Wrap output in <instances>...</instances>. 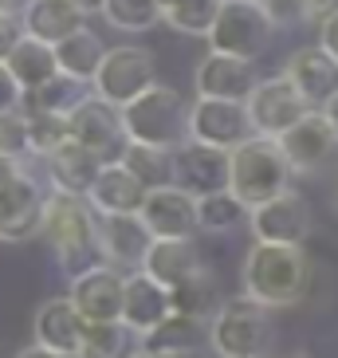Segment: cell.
I'll return each instance as SVG.
<instances>
[{"mask_svg": "<svg viewBox=\"0 0 338 358\" xmlns=\"http://www.w3.org/2000/svg\"><path fill=\"white\" fill-rule=\"evenodd\" d=\"M248 229H252V241L264 244H307L315 232V213L303 193L287 189L264 205H256L248 213Z\"/></svg>", "mask_w": 338, "mask_h": 358, "instance_id": "cell-10", "label": "cell"}, {"mask_svg": "<svg viewBox=\"0 0 338 358\" xmlns=\"http://www.w3.org/2000/svg\"><path fill=\"white\" fill-rule=\"evenodd\" d=\"M173 315V299H169V287H161L158 280H149L142 268L126 272V284H122V323L138 335H146L161 319Z\"/></svg>", "mask_w": 338, "mask_h": 358, "instance_id": "cell-22", "label": "cell"}, {"mask_svg": "<svg viewBox=\"0 0 338 358\" xmlns=\"http://www.w3.org/2000/svg\"><path fill=\"white\" fill-rule=\"evenodd\" d=\"M275 20L267 16V8L260 0H224L216 12V24L209 40V52L240 55V59H260L275 40Z\"/></svg>", "mask_w": 338, "mask_h": 358, "instance_id": "cell-6", "label": "cell"}, {"mask_svg": "<svg viewBox=\"0 0 338 358\" xmlns=\"http://www.w3.org/2000/svg\"><path fill=\"white\" fill-rule=\"evenodd\" d=\"M279 146H284L295 178H315L338 154V138H335V130H330L323 110H307L295 127L279 134Z\"/></svg>", "mask_w": 338, "mask_h": 358, "instance_id": "cell-15", "label": "cell"}, {"mask_svg": "<svg viewBox=\"0 0 338 358\" xmlns=\"http://www.w3.org/2000/svg\"><path fill=\"white\" fill-rule=\"evenodd\" d=\"M158 83V59L146 43H118V48H106L103 64H98L95 79H91V91L98 99L115 106L134 103L142 91Z\"/></svg>", "mask_w": 338, "mask_h": 358, "instance_id": "cell-7", "label": "cell"}, {"mask_svg": "<svg viewBox=\"0 0 338 358\" xmlns=\"http://www.w3.org/2000/svg\"><path fill=\"white\" fill-rule=\"evenodd\" d=\"M67 130H71V138L79 142V146H87L103 162L122 158V146H126L122 106L98 99L95 91H87V95L67 110Z\"/></svg>", "mask_w": 338, "mask_h": 358, "instance_id": "cell-8", "label": "cell"}, {"mask_svg": "<svg viewBox=\"0 0 338 358\" xmlns=\"http://www.w3.org/2000/svg\"><path fill=\"white\" fill-rule=\"evenodd\" d=\"M4 64H8V71L16 75V83H20L24 91H36V87L52 83L55 75H59L55 43H43V40H36V36H24V40L12 48V55Z\"/></svg>", "mask_w": 338, "mask_h": 358, "instance_id": "cell-27", "label": "cell"}, {"mask_svg": "<svg viewBox=\"0 0 338 358\" xmlns=\"http://www.w3.org/2000/svg\"><path fill=\"white\" fill-rule=\"evenodd\" d=\"M24 166H28V162H16V158H8V154H0V185H4V181H12Z\"/></svg>", "mask_w": 338, "mask_h": 358, "instance_id": "cell-41", "label": "cell"}, {"mask_svg": "<svg viewBox=\"0 0 338 358\" xmlns=\"http://www.w3.org/2000/svg\"><path fill=\"white\" fill-rule=\"evenodd\" d=\"M173 185L193 197L228 189V150L205 146V142H181L173 150Z\"/></svg>", "mask_w": 338, "mask_h": 358, "instance_id": "cell-17", "label": "cell"}, {"mask_svg": "<svg viewBox=\"0 0 338 358\" xmlns=\"http://www.w3.org/2000/svg\"><path fill=\"white\" fill-rule=\"evenodd\" d=\"M318 48L338 59V8L327 12V16L318 20Z\"/></svg>", "mask_w": 338, "mask_h": 358, "instance_id": "cell-40", "label": "cell"}, {"mask_svg": "<svg viewBox=\"0 0 338 358\" xmlns=\"http://www.w3.org/2000/svg\"><path fill=\"white\" fill-rule=\"evenodd\" d=\"M28 115V110H24ZM71 130H67V115H28V146H32V158H47L59 142H67Z\"/></svg>", "mask_w": 338, "mask_h": 358, "instance_id": "cell-36", "label": "cell"}, {"mask_svg": "<svg viewBox=\"0 0 338 358\" xmlns=\"http://www.w3.org/2000/svg\"><path fill=\"white\" fill-rule=\"evenodd\" d=\"M106 55V43L98 40V32H91V24L87 28H79V32H71L67 40L55 43V59H59V71L71 75V79H79V83H91L98 71V64H103Z\"/></svg>", "mask_w": 338, "mask_h": 358, "instance_id": "cell-29", "label": "cell"}, {"mask_svg": "<svg viewBox=\"0 0 338 358\" xmlns=\"http://www.w3.org/2000/svg\"><path fill=\"white\" fill-rule=\"evenodd\" d=\"M98 166H103V158H98V154H91L87 146H79L75 138L59 142V146L43 158L47 185H52V189H59V193H75V197H87V189H91V181H95Z\"/></svg>", "mask_w": 338, "mask_h": 358, "instance_id": "cell-23", "label": "cell"}, {"mask_svg": "<svg viewBox=\"0 0 338 358\" xmlns=\"http://www.w3.org/2000/svg\"><path fill=\"white\" fill-rule=\"evenodd\" d=\"M0 154H8V158H16V162L32 158V146H28V115H24V106L0 115Z\"/></svg>", "mask_w": 338, "mask_h": 358, "instance_id": "cell-37", "label": "cell"}, {"mask_svg": "<svg viewBox=\"0 0 338 358\" xmlns=\"http://www.w3.org/2000/svg\"><path fill=\"white\" fill-rule=\"evenodd\" d=\"M122 284H126V272H118L106 260H95L71 275L67 295L87 323H110V319H122Z\"/></svg>", "mask_w": 338, "mask_h": 358, "instance_id": "cell-13", "label": "cell"}, {"mask_svg": "<svg viewBox=\"0 0 338 358\" xmlns=\"http://www.w3.org/2000/svg\"><path fill=\"white\" fill-rule=\"evenodd\" d=\"M95 241H98V260L115 264L118 272H138L146 260L154 232L138 213H98L95 221Z\"/></svg>", "mask_w": 338, "mask_h": 358, "instance_id": "cell-14", "label": "cell"}, {"mask_svg": "<svg viewBox=\"0 0 338 358\" xmlns=\"http://www.w3.org/2000/svg\"><path fill=\"white\" fill-rule=\"evenodd\" d=\"M87 91H91V83H79V79L59 71L52 83L36 87V91H24V110L28 115H67Z\"/></svg>", "mask_w": 338, "mask_h": 358, "instance_id": "cell-33", "label": "cell"}, {"mask_svg": "<svg viewBox=\"0 0 338 358\" xmlns=\"http://www.w3.org/2000/svg\"><path fill=\"white\" fill-rule=\"evenodd\" d=\"M307 110H315V106L299 95V87L284 71L260 79L256 91L248 95V115H252L256 134H267V138H279L284 130H291Z\"/></svg>", "mask_w": 338, "mask_h": 358, "instance_id": "cell-11", "label": "cell"}, {"mask_svg": "<svg viewBox=\"0 0 338 358\" xmlns=\"http://www.w3.org/2000/svg\"><path fill=\"white\" fill-rule=\"evenodd\" d=\"M315 280V264L303 244H264L252 241V248L240 260V292L267 311H284L307 299Z\"/></svg>", "mask_w": 338, "mask_h": 358, "instance_id": "cell-1", "label": "cell"}, {"mask_svg": "<svg viewBox=\"0 0 338 358\" xmlns=\"http://www.w3.org/2000/svg\"><path fill=\"white\" fill-rule=\"evenodd\" d=\"M323 115H327V122H330V130H335V138H338V95L330 99L327 106H323Z\"/></svg>", "mask_w": 338, "mask_h": 358, "instance_id": "cell-43", "label": "cell"}, {"mask_svg": "<svg viewBox=\"0 0 338 358\" xmlns=\"http://www.w3.org/2000/svg\"><path fill=\"white\" fill-rule=\"evenodd\" d=\"M169 299H173V311H177V315H193V319H205V323H209L224 303L221 280L209 272V264H205L201 272H193L189 280H181L177 287H169Z\"/></svg>", "mask_w": 338, "mask_h": 358, "instance_id": "cell-28", "label": "cell"}, {"mask_svg": "<svg viewBox=\"0 0 338 358\" xmlns=\"http://www.w3.org/2000/svg\"><path fill=\"white\" fill-rule=\"evenodd\" d=\"M43 185L28 173V166L12 181L0 185V241L4 244H24L40 236L43 229Z\"/></svg>", "mask_w": 338, "mask_h": 358, "instance_id": "cell-12", "label": "cell"}, {"mask_svg": "<svg viewBox=\"0 0 338 358\" xmlns=\"http://www.w3.org/2000/svg\"><path fill=\"white\" fill-rule=\"evenodd\" d=\"M205 343H209V323L193 315H177V311L142 335V350L158 358H193Z\"/></svg>", "mask_w": 338, "mask_h": 358, "instance_id": "cell-26", "label": "cell"}, {"mask_svg": "<svg viewBox=\"0 0 338 358\" xmlns=\"http://www.w3.org/2000/svg\"><path fill=\"white\" fill-rule=\"evenodd\" d=\"M284 75L299 87V95L315 106V110H323V106L338 95V59L327 55L318 43L295 48V52L287 55Z\"/></svg>", "mask_w": 338, "mask_h": 358, "instance_id": "cell-20", "label": "cell"}, {"mask_svg": "<svg viewBox=\"0 0 338 358\" xmlns=\"http://www.w3.org/2000/svg\"><path fill=\"white\" fill-rule=\"evenodd\" d=\"M284 358H311V355H284Z\"/></svg>", "mask_w": 338, "mask_h": 358, "instance_id": "cell-46", "label": "cell"}, {"mask_svg": "<svg viewBox=\"0 0 338 358\" xmlns=\"http://www.w3.org/2000/svg\"><path fill=\"white\" fill-rule=\"evenodd\" d=\"M4 4H12V0H0V8H4Z\"/></svg>", "mask_w": 338, "mask_h": 358, "instance_id": "cell-47", "label": "cell"}, {"mask_svg": "<svg viewBox=\"0 0 338 358\" xmlns=\"http://www.w3.org/2000/svg\"><path fill=\"white\" fill-rule=\"evenodd\" d=\"M83 331H87V319L79 315V307L71 303V295H52V299H43L32 315V343L55 350V355L79 358Z\"/></svg>", "mask_w": 338, "mask_h": 358, "instance_id": "cell-19", "label": "cell"}, {"mask_svg": "<svg viewBox=\"0 0 338 358\" xmlns=\"http://www.w3.org/2000/svg\"><path fill=\"white\" fill-rule=\"evenodd\" d=\"M201 248L193 236H177V241H154L149 244L146 260H142V272L149 280H158L161 287H177L181 280H189L193 272H201Z\"/></svg>", "mask_w": 338, "mask_h": 358, "instance_id": "cell-25", "label": "cell"}, {"mask_svg": "<svg viewBox=\"0 0 338 358\" xmlns=\"http://www.w3.org/2000/svg\"><path fill=\"white\" fill-rule=\"evenodd\" d=\"M138 217L154 232V241H177V236H197V197L181 185H158L149 189Z\"/></svg>", "mask_w": 338, "mask_h": 358, "instance_id": "cell-16", "label": "cell"}, {"mask_svg": "<svg viewBox=\"0 0 338 358\" xmlns=\"http://www.w3.org/2000/svg\"><path fill=\"white\" fill-rule=\"evenodd\" d=\"M98 12L115 32L126 36H142L154 24H161V0H103Z\"/></svg>", "mask_w": 338, "mask_h": 358, "instance_id": "cell-35", "label": "cell"}, {"mask_svg": "<svg viewBox=\"0 0 338 358\" xmlns=\"http://www.w3.org/2000/svg\"><path fill=\"white\" fill-rule=\"evenodd\" d=\"M146 193L149 189L142 185V178L122 158H115V162H103L98 166L95 181L87 189V201H91L95 213H138L142 201H146Z\"/></svg>", "mask_w": 338, "mask_h": 358, "instance_id": "cell-21", "label": "cell"}, {"mask_svg": "<svg viewBox=\"0 0 338 358\" xmlns=\"http://www.w3.org/2000/svg\"><path fill=\"white\" fill-rule=\"evenodd\" d=\"M20 16H24V32L28 36H36L43 43H59L71 32L87 28L91 12L79 8L75 0H24Z\"/></svg>", "mask_w": 338, "mask_h": 358, "instance_id": "cell-24", "label": "cell"}, {"mask_svg": "<svg viewBox=\"0 0 338 358\" xmlns=\"http://www.w3.org/2000/svg\"><path fill=\"white\" fill-rule=\"evenodd\" d=\"M95 221H98V213L91 209L87 197L47 189L40 236L52 244V256L59 260V268H64L67 275L83 272L87 264H95V256H98Z\"/></svg>", "mask_w": 338, "mask_h": 358, "instance_id": "cell-2", "label": "cell"}, {"mask_svg": "<svg viewBox=\"0 0 338 358\" xmlns=\"http://www.w3.org/2000/svg\"><path fill=\"white\" fill-rule=\"evenodd\" d=\"M16 358H67V355H55V350H47V347H40V343H32V347L16 350Z\"/></svg>", "mask_w": 338, "mask_h": 358, "instance_id": "cell-42", "label": "cell"}, {"mask_svg": "<svg viewBox=\"0 0 338 358\" xmlns=\"http://www.w3.org/2000/svg\"><path fill=\"white\" fill-rule=\"evenodd\" d=\"M252 134H256V127H252V115H248V103L209 99V95L193 99V106H189L193 142H205V146H216V150H236Z\"/></svg>", "mask_w": 338, "mask_h": 358, "instance_id": "cell-9", "label": "cell"}, {"mask_svg": "<svg viewBox=\"0 0 338 358\" xmlns=\"http://www.w3.org/2000/svg\"><path fill=\"white\" fill-rule=\"evenodd\" d=\"M260 75H256V59H240V55L209 52L193 71V91L209 99H236L248 103V95L256 91Z\"/></svg>", "mask_w": 338, "mask_h": 358, "instance_id": "cell-18", "label": "cell"}, {"mask_svg": "<svg viewBox=\"0 0 338 358\" xmlns=\"http://www.w3.org/2000/svg\"><path fill=\"white\" fill-rule=\"evenodd\" d=\"M130 358H158V355H149V350H142V347H138V350H134V355H130Z\"/></svg>", "mask_w": 338, "mask_h": 358, "instance_id": "cell-45", "label": "cell"}, {"mask_svg": "<svg viewBox=\"0 0 338 358\" xmlns=\"http://www.w3.org/2000/svg\"><path fill=\"white\" fill-rule=\"evenodd\" d=\"M209 350L216 358H275V323L264 303L248 295L224 299L209 319Z\"/></svg>", "mask_w": 338, "mask_h": 358, "instance_id": "cell-4", "label": "cell"}, {"mask_svg": "<svg viewBox=\"0 0 338 358\" xmlns=\"http://www.w3.org/2000/svg\"><path fill=\"white\" fill-rule=\"evenodd\" d=\"M24 16H20V8H12V4H4L0 8V59H8L12 55V48L24 40Z\"/></svg>", "mask_w": 338, "mask_h": 358, "instance_id": "cell-38", "label": "cell"}, {"mask_svg": "<svg viewBox=\"0 0 338 358\" xmlns=\"http://www.w3.org/2000/svg\"><path fill=\"white\" fill-rule=\"evenodd\" d=\"M291 162H287L279 138L252 134L248 142H240L236 150H228V189L248 205H264V201L279 197L291 189Z\"/></svg>", "mask_w": 338, "mask_h": 358, "instance_id": "cell-3", "label": "cell"}, {"mask_svg": "<svg viewBox=\"0 0 338 358\" xmlns=\"http://www.w3.org/2000/svg\"><path fill=\"white\" fill-rule=\"evenodd\" d=\"M189 106L177 87L154 83L149 91L122 106V127H126V142H146V146H166L177 150L181 142H189Z\"/></svg>", "mask_w": 338, "mask_h": 358, "instance_id": "cell-5", "label": "cell"}, {"mask_svg": "<svg viewBox=\"0 0 338 358\" xmlns=\"http://www.w3.org/2000/svg\"><path fill=\"white\" fill-rule=\"evenodd\" d=\"M224 0H161V24L177 36H209Z\"/></svg>", "mask_w": 338, "mask_h": 358, "instance_id": "cell-32", "label": "cell"}, {"mask_svg": "<svg viewBox=\"0 0 338 358\" xmlns=\"http://www.w3.org/2000/svg\"><path fill=\"white\" fill-rule=\"evenodd\" d=\"M138 347H142V335L130 331L122 319H110V323H87L79 358H130Z\"/></svg>", "mask_w": 338, "mask_h": 358, "instance_id": "cell-31", "label": "cell"}, {"mask_svg": "<svg viewBox=\"0 0 338 358\" xmlns=\"http://www.w3.org/2000/svg\"><path fill=\"white\" fill-rule=\"evenodd\" d=\"M248 205L236 197L233 189H216L197 197V232H209V236H228L240 224H248Z\"/></svg>", "mask_w": 338, "mask_h": 358, "instance_id": "cell-30", "label": "cell"}, {"mask_svg": "<svg viewBox=\"0 0 338 358\" xmlns=\"http://www.w3.org/2000/svg\"><path fill=\"white\" fill-rule=\"evenodd\" d=\"M20 106H24V87L16 83V75L8 71V64L0 59V115L20 110Z\"/></svg>", "mask_w": 338, "mask_h": 358, "instance_id": "cell-39", "label": "cell"}, {"mask_svg": "<svg viewBox=\"0 0 338 358\" xmlns=\"http://www.w3.org/2000/svg\"><path fill=\"white\" fill-rule=\"evenodd\" d=\"M75 4H79V8H87V12H98V8H103V0H75Z\"/></svg>", "mask_w": 338, "mask_h": 358, "instance_id": "cell-44", "label": "cell"}, {"mask_svg": "<svg viewBox=\"0 0 338 358\" xmlns=\"http://www.w3.org/2000/svg\"><path fill=\"white\" fill-rule=\"evenodd\" d=\"M122 162L134 169L146 189L158 185H173V150L166 146H146V142H126L122 146Z\"/></svg>", "mask_w": 338, "mask_h": 358, "instance_id": "cell-34", "label": "cell"}]
</instances>
